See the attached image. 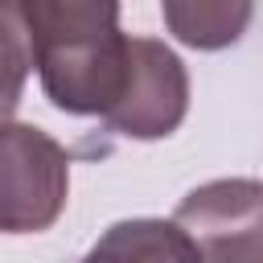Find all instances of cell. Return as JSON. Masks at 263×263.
I'll return each instance as SVG.
<instances>
[{"instance_id": "6da1fadb", "label": "cell", "mask_w": 263, "mask_h": 263, "mask_svg": "<svg viewBox=\"0 0 263 263\" xmlns=\"http://www.w3.org/2000/svg\"><path fill=\"white\" fill-rule=\"evenodd\" d=\"M25 29L45 99L66 115H107L127 82L132 37L111 0H25Z\"/></svg>"}, {"instance_id": "7a4b0ae2", "label": "cell", "mask_w": 263, "mask_h": 263, "mask_svg": "<svg viewBox=\"0 0 263 263\" xmlns=\"http://www.w3.org/2000/svg\"><path fill=\"white\" fill-rule=\"evenodd\" d=\"M70 197V152L33 123L0 127V234L49 230Z\"/></svg>"}, {"instance_id": "3957f363", "label": "cell", "mask_w": 263, "mask_h": 263, "mask_svg": "<svg viewBox=\"0 0 263 263\" xmlns=\"http://www.w3.org/2000/svg\"><path fill=\"white\" fill-rule=\"evenodd\" d=\"M197 263H263V181L218 177L189 189L173 214Z\"/></svg>"}, {"instance_id": "277c9868", "label": "cell", "mask_w": 263, "mask_h": 263, "mask_svg": "<svg viewBox=\"0 0 263 263\" xmlns=\"http://www.w3.org/2000/svg\"><path fill=\"white\" fill-rule=\"evenodd\" d=\"M189 111V74L181 58L156 37H132L127 82L103 123L127 140H164Z\"/></svg>"}, {"instance_id": "5b68a950", "label": "cell", "mask_w": 263, "mask_h": 263, "mask_svg": "<svg viewBox=\"0 0 263 263\" xmlns=\"http://www.w3.org/2000/svg\"><path fill=\"white\" fill-rule=\"evenodd\" d=\"M78 263H197V251L177 222L127 218L103 230V238Z\"/></svg>"}, {"instance_id": "8992f818", "label": "cell", "mask_w": 263, "mask_h": 263, "mask_svg": "<svg viewBox=\"0 0 263 263\" xmlns=\"http://www.w3.org/2000/svg\"><path fill=\"white\" fill-rule=\"evenodd\" d=\"M160 16L168 25V33L193 49H222V45H234L255 8L251 4H226V0H164L160 4Z\"/></svg>"}, {"instance_id": "52a82bcc", "label": "cell", "mask_w": 263, "mask_h": 263, "mask_svg": "<svg viewBox=\"0 0 263 263\" xmlns=\"http://www.w3.org/2000/svg\"><path fill=\"white\" fill-rule=\"evenodd\" d=\"M29 70H33V45H29V29H25V12H21V4L0 0V127L12 123Z\"/></svg>"}]
</instances>
